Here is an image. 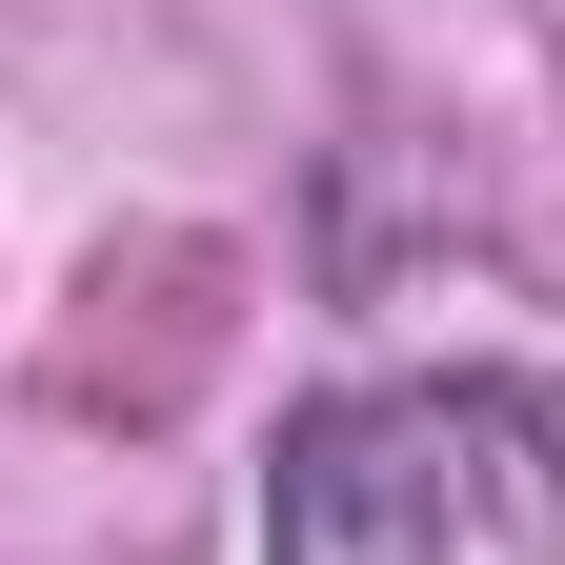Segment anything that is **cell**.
Returning a JSON list of instances; mask_svg holds the SVG:
<instances>
[{"instance_id": "1", "label": "cell", "mask_w": 565, "mask_h": 565, "mask_svg": "<svg viewBox=\"0 0 565 565\" xmlns=\"http://www.w3.org/2000/svg\"><path fill=\"white\" fill-rule=\"evenodd\" d=\"M263 565H565V364H384L282 404Z\"/></svg>"}]
</instances>
